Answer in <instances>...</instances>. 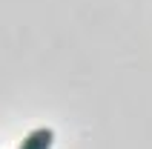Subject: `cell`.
Masks as SVG:
<instances>
[{"instance_id": "obj_1", "label": "cell", "mask_w": 152, "mask_h": 149, "mask_svg": "<svg viewBox=\"0 0 152 149\" xmlns=\"http://www.w3.org/2000/svg\"><path fill=\"white\" fill-rule=\"evenodd\" d=\"M52 143H55V132H52L49 126H40V129H34V132L26 135L17 149H52Z\"/></svg>"}]
</instances>
